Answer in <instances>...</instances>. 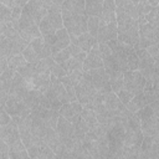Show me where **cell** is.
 <instances>
[{
  "instance_id": "cell-3",
  "label": "cell",
  "mask_w": 159,
  "mask_h": 159,
  "mask_svg": "<svg viewBox=\"0 0 159 159\" xmlns=\"http://www.w3.org/2000/svg\"><path fill=\"white\" fill-rule=\"evenodd\" d=\"M75 89H76L77 101L83 107H86L87 104H89L94 99V97L97 94V89H96L94 84L91 81L89 73L88 72H84V71L82 73V77L80 80V82L75 86Z\"/></svg>"
},
{
  "instance_id": "cell-25",
  "label": "cell",
  "mask_w": 159,
  "mask_h": 159,
  "mask_svg": "<svg viewBox=\"0 0 159 159\" xmlns=\"http://www.w3.org/2000/svg\"><path fill=\"white\" fill-rule=\"evenodd\" d=\"M109 84H111L112 92L116 94L119 91L124 89V75H123V72L118 71L116 73L109 75Z\"/></svg>"
},
{
  "instance_id": "cell-18",
  "label": "cell",
  "mask_w": 159,
  "mask_h": 159,
  "mask_svg": "<svg viewBox=\"0 0 159 159\" xmlns=\"http://www.w3.org/2000/svg\"><path fill=\"white\" fill-rule=\"evenodd\" d=\"M143 138H144V135H143L142 128H127L125 137H124V145L140 148Z\"/></svg>"
},
{
  "instance_id": "cell-39",
  "label": "cell",
  "mask_w": 159,
  "mask_h": 159,
  "mask_svg": "<svg viewBox=\"0 0 159 159\" xmlns=\"http://www.w3.org/2000/svg\"><path fill=\"white\" fill-rule=\"evenodd\" d=\"M9 152H10V147L4 140L0 139V159H10Z\"/></svg>"
},
{
  "instance_id": "cell-44",
  "label": "cell",
  "mask_w": 159,
  "mask_h": 159,
  "mask_svg": "<svg viewBox=\"0 0 159 159\" xmlns=\"http://www.w3.org/2000/svg\"><path fill=\"white\" fill-rule=\"evenodd\" d=\"M153 58H154V63H155V68H157V71H159V55H157V56H154Z\"/></svg>"
},
{
  "instance_id": "cell-41",
  "label": "cell",
  "mask_w": 159,
  "mask_h": 159,
  "mask_svg": "<svg viewBox=\"0 0 159 159\" xmlns=\"http://www.w3.org/2000/svg\"><path fill=\"white\" fill-rule=\"evenodd\" d=\"M12 120V118H11V116L5 111V109H0V125H6V124H9L10 122Z\"/></svg>"
},
{
  "instance_id": "cell-29",
  "label": "cell",
  "mask_w": 159,
  "mask_h": 159,
  "mask_svg": "<svg viewBox=\"0 0 159 159\" xmlns=\"http://www.w3.org/2000/svg\"><path fill=\"white\" fill-rule=\"evenodd\" d=\"M60 66L67 72V75H70L75 71H82L83 70V62H80L78 60H76L73 57H71L68 61H66L65 63H62Z\"/></svg>"
},
{
  "instance_id": "cell-12",
  "label": "cell",
  "mask_w": 159,
  "mask_h": 159,
  "mask_svg": "<svg viewBox=\"0 0 159 159\" xmlns=\"http://www.w3.org/2000/svg\"><path fill=\"white\" fill-rule=\"evenodd\" d=\"M0 139L4 140L9 147L21 142L19 127L14 120H11L6 125H0Z\"/></svg>"
},
{
  "instance_id": "cell-19",
  "label": "cell",
  "mask_w": 159,
  "mask_h": 159,
  "mask_svg": "<svg viewBox=\"0 0 159 159\" xmlns=\"http://www.w3.org/2000/svg\"><path fill=\"white\" fill-rule=\"evenodd\" d=\"M101 19L104 20L107 25H118L117 14H116V2L113 0L103 1V11H102Z\"/></svg>"
},
{
  "instance_id": "cell-17",
  "label": "cell",
  "mask_w": 159,
  "mask_h": 159,
  "mask_svg": "<svg viewBox=\"0 0 159 159\" xmlns=\"http://www.w3.org/2000/svg\"><path fill=\"white\" fill-rule=\"evenodd\" d=\"M70 39H71V43L78 46L86 53H88L92 50V47L97 43V40L93 36H91L88 32L82 34L80 36H70Z\"/></svg>"
},
{
  "instance_id": "cell-42",
  "label": "cell",
  "mask_w": 159,
  "mask_h": 159,
  "mask_svg": "<svg viewBox=\"0 0 159 159\" xmlns=\"http://www.w3.org/2000/svg\"><path fill=\"white\" fill-rule=\"evenodd\" d=\"M0 65H1V67H0V72L2 73L4 71H6V70L9 68L7 58H6V57H0Z\"/></svg>"
},
{
  "instance_id": "cell-43",
  "label": "cell",
  "mask_w": 159,
  "mask_h": 159,
  "mask_svg": "<svg viewBox=\"0 0 159 159\" xmlns=\"http://www.w3.org/2000/svg\"><path fill=\"white\" fill-rule=\"evenodd\" d=\"M152 82V84H153V87L157 89V91H159V71H157V73H155V76L153 77V80L150 81Z\"/></svg>"
},
{
  "instance_id": "cell-10",
  "label": "cell",
  "mask_w": 159,
  "mask_h": 159,
  "mask_svg": "<svg viewBox=\"0 0 159 159\" xmlns=\"http://www.w3.org/2000/svg\"><path fill=\"white\" fill-rule=\"evenodd\" d=\"M88 73L91 76V81L94 84L97 91H99L104 94H108V93L112 92V88H111V84H109V76H108L107 71L104 70V67L92 70Z\"/></svg>"
},
{
  "instance_id": "cell-33",
  "label": "cell",
  "mask_w": 159,
  "mask_h": 159,
  "mask_svg": "<svg viewBox=\"0 0 159 159\" xmlns=\"http://www.w3.org/2000/svg\"><path fill=\"white\" fill-rule=\"evenodd\" d=\"M87 27H88V34L97 40V34L99 30V17L89 16L87 20Z\"/></svg>"
},
{
  "instance_id": "cell-34",
  "label": "cell",
  "mask_w": 159,
  "mask_h": 159,
  "mask_svg": "<svg viewBox=\"0 0 159 159\" xmlns=\"http://www.w3.org/2000/svg\"><path fill=\"white\" fill-rule=\"evenodd\" d=\"M22 55H24V57H25V60L27 61V63H31V65H36V63H39L40 61H41V58L37 56V53L34 51V48L29 45L25 50H24V52H22Z\"/></svg>"
},
{
  "instance_id": "cell-8",
  "label": "cell",
  "mask_w": 159,
  "mask_h": 159,
  "mask_svg": "<svg viewBox=\"0 0 159 159\" xmlns=\"http://www.w3.org/2000/svg\"><path fill=\"white\" fill-rule=\"evenodd\" d=\"M124 75V89L137 96L144 91L147 80L140 75L139 71H127Z\"/></svg>"
},
{
  "instance_id": "cell-28",
  "label": "cell",
  "mask_w": 159,
  "mask_h": 159,
  "mask_svg": "<svg viewBox=\"0 0 159 159\" xmlns=\"http://www.w3.org/2000/svg\"><path fill=\"white\" fill-rule=\"evenodd\" d=\"M111 40V35H109V30L107 24L104 22V20H102L99 17V30L97 34V42L98 43H109Z\"/></svg>"
},
{
  "instance_id": "cell-40",
  "label": "cell",
  "mask_w": 159,
  "mask_h": 159,
  "mask_svg": "<svg viewBox=\"0 0 159 159\" xmlns=\"http://www.w3.org/2000/svg\"><path fill=\"white\" fill-rule=\"evenodd\" d=\"M51 75L52 76H55L56 78H62V77H65V76H67V72L58 65V63H56L55 66H53V68H52V72H51Z\"/></svg>"
},
{
  "instance_id": "cell-9",
  "label": "cell",
  "mask_w": 159,
  "mask_h": 159,
  "mask_svg": "<svg viewBox=\"0 0 159 159\" xmlns=\"http://www.w3.org/2000/svg\"><path fill=\"white\" fill-rule=\"evenodd\" d=\"M51 0H39V1H29L27 5L24 7V10L35 20L37 25L41 24V21L47 16L48 7H50Z\"/></svg>"
},
{
  "instance_id": "cell-5",
  "label": "cell",
  "mask_w": 159,
  "mask_h": 159,
  "mask_svg": "<svg viewBox=\"0 0 159 159\" xmlns=\"http://www.w3.org/2000/svg\"><path fill=\"white\" fill-rule=\"evenodd\" d=\"M30 43L27 41H25L20 35L11 37V39H6L4 36H0V53L1 57H12L16 55H21L24 52V50L29 46Z\"/></svg>"
},
{
  "instance_id": "cell-30",
  "label": "cell",
  "mask_w": 159,
  "mask_h": 159,
  "mask_svg": "<svg viewBox=\"0 0 159 159\" xmlns=\"http://www.w3.org/2000/svg\"><path fill=\"white\" fill-rule=\"evenodd\" d=\"M7 63H9V68L14 70L15 72H17L21 67L26 66L27 65V61L25 60L24 55H16V56H12V57H9L7 58Z\"/></svg>"
},
{
  "instance_id": "cell-35",
  "label": "cell",
  "mask_w": 159,
  "mask_h": 159,
  "mask_svg": "<svg viewBox=\"0 0 159 159\" xmlns=\"http://www.w3.org/2000/svg\"><path fill=\"white\" fill-rule=\"evenodd\" d=\"M67 48H68V51H70V53H71V57L78 60L80 62H84V60H86V57H87V53H86L83 50H81L78 46H76V45H73V43H71Z\"/></svg>"
},
{
  "instance_id": "cell-14",
  "label": "cell",
  "mask_w": 159,
  "mask_h": 159,
  "mask_svg": "<svg viewBox=\"0 0 159 159\" xmlns=\"http://www.w3.org/2000/svg\"><path fill=\"white\" fill-rule=\"evenodd\" d=\"M83 109V106L77 101V102H70L66 103L61 107L60 109V116L66 118L68 122L75 123L81 118V112Z\"/></svg>"
},
{
  "instance_id": "cell-7",
  "label": "cell",
  "mask_w": 159,
  "mask_h": 159,
  "mask_svg": "<svg viewBox=\"0 0 159 159\" xmlns=\"http://www.w3.org/2000/svg\"><path fill=\"white\" fill-rule=\"evenodd\" d=\"M137 55L139 57V67L138 71L140 72V75L147 80V81H152L153 77L157 73V68H155V63H154V58L150 56V53L144 50V48H138L137 50Z\"/></svg>"
},
{
  "instance_id": "cell-6",
  "label": "cell",
  "mask_w": 159,
  "mask_h": 159,
  "mask_svg": "<svg viewBox=\"0 0 159 159\" xmlns=\"http://www.w3.org/2000/svg\"><path fill=\"white\" fill-rule=\"evenodd\" d=\"M17 32L29 43L32 42L36 39H39V37H42L39 25L35 22V20L25 10H22L21 19H20V26H19V31Z\"/></svg>"
},
{
  "instance_id": "cell-15",
  "label": "cell",
  "mask_w": 159,
  "mask_h": 159,
  "mask_svg": "<svg viewBox=\"0 0 159 159\" xmlns=\"http://www.w3.org/2000/svg\"><path fill=\"white\" fill-rule=\"evenodd\" d=\"M104 106L114 116H119V114H122V113H124L127 111V107L120 102L118 96L116 93H113V92L107 94V97L104 99Z\"/></svg>"
},
{
  "instance_id": "cell-22",
  "label": "cell",
  "mask_w": 159,
  "mask_h": 159,
  "mask_svg": "<svg viewBox=\"0 0 159 159\" xmlns=\"http://www.w3.org/2000/svg\"><path fill=\"white\" fill-rule=\"evenodd\" d=\"M30 46L34 48V51L37 53V56H39L41 60L52 56L51 46H48V45L45 42V40H43L42 37H39V39L34 40L32 42H30Z\"/></svg>"
},
{
  "instance_id": "cell-2",
  "label": "cell",
  "mask_w": 159,
  "mask_h": 159,
  "mask_svg": "<svg viewBox=\"0 0 159 159\" xmlns=\"http://www.w3.org/2000/svg\"><path fill=\"white\" fill-rule=\"evenodd\" d=\"M139 26V48H149L150 46L159 42V25L149 24L145 17L138 19Z\"/></svg>"
},
{
  "instance_id": "cell-4",
  "label": "cell",
  "mask_w": 159,
  "mask_h": 159,
  "mask_svg": "<svg viewBox=\"0 0 159 159\" xmlns=\"http://www.w3.org/2000/svg\"><path fill=\"white\" fill-rule=\"evenodd\" d=\"M63 27L67 30L70 36H80L82 34L88 32L87 20L88 16L80 14H62Z\"/></svg>"
},
{
  "instance_id": "cell-45",
  "label": "cell",
  "mask_w": 159,
  "mask_h": 159,
  "mask_svg": "<svg viewBox=\"0 0 159 159\" xmlns=\"http://www.w3.org/2000/svg\"><path fill=\"white\" fill-rule=\"evenodd\" d=\"M35 159H47V158H35Z\"/></svg>"
},
{
  "instance_id": "cell-11",
  "label": "cell",
  "mask_w": 159,
  "mask_h": 159,
  "mask_svg": "<svg viewBox=\"0 0 159 159\" xmlns=\"http://www.w3.org/2000/svg\"><path fill=\"white\" fill-rule=\"evenodd\" d=\"M2 109H5L11 116V118L12 117L25 118V117L31 114V109L26 106V103L19 98L14 97V96H9V99H7V102Z\"/></svg>"
},
{
  "instance_id": "cell-1",
  "label": "cell",
  "mask_w": 159,
  "mask_h": 159,
  "mask_svg": "<svg viewBox=\"0 0 159 159\" xmlns=\"http://www.w3.org/2000/svg\"><path fill=\"white\" fill-rule=\"evenodd\" d=\"M117 14V24H118V37L117 40L134 47L135 50L139 48V26L138 21L130 19L123 11L116 7Z\"/></svg>"
},
{
  "instance_id": "cell-26",
  "label": "cell",
  "mask_w": 159,
  "mask_h": 159,
  "mask_svg": "<svg viewBox=\"0 0 159 159\" xmlns=\"http://www.w3.org/2000/svg\"><path fill=\"white\" fill-rule=\"evenodd\" d=\"M81 118L84 120V123L87 124V127L89 128V130L96 129V128L99 125L96 113H94L92 109H89V108L83 107V109H82V112H81Z\"/></svg>"
},
{
  "instance_id": "cell-36",
  "label": "cell",
  "mask_w": 159,
  "mask_h": 159,
  "mask_svg": "<svg viewBox=\"0 0 159 159\" xmlns=\"http://www.w3.org/2000/svg\"><path fill=\"white\" fill-rule=\"evenodd\" d=\"M52 57H53V60H55L56 63L62 65V63H65L66 61H68V60L71 58V53H70L68 48H65V50H62V51H60V52L53 53Z\"/></svg>"
},
{
  "instance_id": "cell-46",
  "label": "cell",
  "mask_w": 159,
  "mask_h": 159,
  "mask_svg": "<svg viewBox=\"0 0 159 159\" xmlns=\"http://www.w3.org/2000/svg\"><path fill=\"white\" fill-rule=\"evenodd\" d=\"M157 7H158V10H159V4H158V6H157Z\"/></svg>"
},
{
  "instance_id": "cell-31",
  "label": "cell",
  "mask_w": 159,
  "mask_h": 159,
  "mask_svg": "<svg viewBox=\"0 0 159 159\" xmlns=\"http://www.w3.org/2000/svg\"><path fill=\"white\" fill-rule=\"evenodd\" d=\"M46 19L48 20V22L53 26V29L56 31L63 29V19H62V14H57V12H48Z\"/></svg>"
},
{
  "instance_id": "cell-13",
  "label": "cell",
  "mask_w": 159,
  "mask_h": 159,
  "mask_svg": "<svg viewBox=\"0 0 159 159\" xmlns=\"http://www.w3.org/2000/svg\"><path fill=\"white\" fill-rule=\"evenodd\" d=\"M102 67H103V60H102V55L99 51V45L97 42L92 47V50L87 53V57L83 62V71L89 72L92 70H97V68H102Z\"/></svg>"
},
{
  "instance_id": "cell-20",
  "label": "cell",
  "mask_w": 159,
  "mask_h": 159,
  "mask_svg": "<svg viewBox=\"0 0 159 159\" xmlns=\"http://www.w3.org/2000/svg\"><path fill=\"white\" fill-rule=\"evenodd\" d=\"M71 45V39H70V34L67 32V30L63 27L61 30H58L56 32V41L53 43V46L51 47L52 50V55L56 52H60L65 48H67Z\"/></svg>"
},
{
  "instance_id": "cell-24",
  "label": "cell",
  "mask_w": 159,
  "mask_h": 159,
  "mask_svg": "<svg viewBox=\"0 0 159 159\" xmlns=\"http://www.w3.org/2000/svg\"><path fill=\"white\" fill-rule=\"evenodd\" d=\"M103 11V1L101 0H88L86 1V14L87 16L101 17Z\"/></svg>"
},
{
  "instance_id": "cell-21",
  "label": "cell",
  "mask_w": 159,
  "mask_h": 159,
  "mask_svg": "<svg viewBox=\"0 0 159 159\" xmlns=\"http://www.w3.org/2000/svg\"><path fill=\"white\" fill-rule=\"evenodd\" d=\"M43 142L46 143L47 147H50L53 150V153H56L57 150H60L63 147V143H62L61 138L58 137L56 129H52L51 127L47 128V132L43 137Z\"/></svg>"
},
{
  "instance_id": "cell-37",
  "label": "cell",
  "mask_w": 159,
  "mask_h": 159,
  "mask_svg": "<svg viewBox=\"0 0 159 159\" xmlns=\"http://www.w3.org/2000/svg\"><path fill=\"white\" fill-rule=\"evenodd\" d=\"M11 9L0 2V24L11 22Z\"/></svg>"
},
{
  "instance_id": "cell-38",
  "label": "cell",
  "mask_w": 159,
  "mask_h": 159,
  "mask_svg": "<svg viewBox=\"0 0 159 159\" xmlns=\"http://www.w3.org/2000/svg\"><path fill=\"white\" fill-rule=\"evenodd\" d=\"M117 96H118V98L120 99V102L124 104V106H127L132 99H133V94L130 93V92H128L127 89H122V91H119L118 93H117Z\"/></svg>"
},
{
  "instance_id": "cell-23",
  "label": "cell",
  "mask_w": 159,
  "mask_h": 159,
  "mask_svg": "<svg viewBox=\"0 0 159 159\" xmlns=\"http://www.w3.org/2000/svg\"><path fill=\"white\" fill-rule=\"evenodd\" d=\"M147 106H148V101H147L144 93L142 92V93L134 96L133 99H132L125 107H127V109H128L129 112H132V113H137V112H139L140 109L145 108Z\"/></svg>"
},
{
  "instance_id": "cell-16",
  "label": "cell",
  "mask_w": 159,
  "mask_h": 159,
  "mask_svg": "<svg viewBox=\"0 0 159 159\" xmlns=\"http://www.w3.org/2000/svg\"><path fill=\"white\" fill-rule=\"evenodd\" d=\"M50 91L56 96V98L62 103V104H66V103H70V97L67 94V91L65 88V86L62 84V82L56 78L55 76L51 75V83H50Z\"/></svg>"
},
{
  "instance_id": "cell-32",
  "label": "cell",
  "mask_w": 159,
  "mask_h": 159,
  "mask_svg": "<svg viewBox=\"0 0 159 159\" xmlns=\"http://www.w3.org/2000/svg\"><path fill=\"white\" fill-rule=\"evenodd\" d=\"M17 72H19L27 82H30V81L37 75V72H36V66H35V65H31V63H27L26 66L21 67Z\"/></svg>"
},
{
  "instance_id": "cell-27",
  "label": "cell",
  "mask_w": 159,
  "mask_h": 159,
  "mask_svg": "<svg viewBox=\"0 0 159 159\" xmlns=\"http://www.w3.org/2000/svg\"><path fill=\"white\" fill-rule=\"evenodd\" d=\"M56 65L53 57H47V58H43L41 60L39 63H36V72L37 73H43V75H51L52 72V68L53 66Z\"/></svg>"
}]
</instances>
